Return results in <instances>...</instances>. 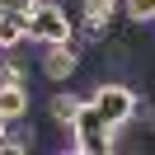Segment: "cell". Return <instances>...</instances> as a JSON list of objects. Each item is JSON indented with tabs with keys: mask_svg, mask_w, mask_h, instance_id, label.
Masks as SVG:
<instances>
[{
	"mask_svg": "<svg viewBox=\"0 0 155 155\" xmlns=\"http://www.w3.org/2000/svg\"><path fill=\"white\" fill-rule=\"evenodd\" d=\"M85 104H94V113L104 117L108 127H117V132L141 113V94H136L132 80H94L89 94H85Z\"/></svg>",
	"mask_w": 155,
	"mask_h": 155,
	"instance_id": "6da1fadb",
	"label": "cell"
},
{
	"mask_svg": "<svg viewBox=\"0 0 155 155\" xmlns=\"http://www.w3.org/2000/svg\"><path fill=\"white\" fill-rule=\"evenodd\" d=\"M71 28H75V19H71V10L61 5V0H38V5L28 10V19H24V33H28V42H38V47L66 42Z\"/></svg>",
	"mask_w": 155,
	"mask_h": 155,
	"instance_id": "7a4b0ae2",
	"label": "cell"
},
{
	"mask_svg": "<svg viewBox=\"0 0 155 155\" xmlns=\"http://www.w3.org/2000/svg\"><path fill=\"white\" fill-rule=\"evenodd\" d=\"M71 146H75V150H85V155H113L117 127H108L104 117L94 113V104H85V108L75 113V122H71Z\"/></svg>",
	"mask_w": 155,
	"mask_h": 155,
	"instance_id": "3957f363",
	"label": "cell"
},
{
	"mask_svg": "<svg viewBox=\"0 0 155 155\" xmlns=\"http://www.w3.org/2000/svg\"><path fill=\"white\" fill-rule=\"evenodd\" d=\"M80 66H85V47H80L75 38H66V42H47V47H42V75H47L52 85L75 80Z\"/></svg>",
	"mask_w": 155,
	"mask_h": 155,
	"instance_id": "277c9868",
	"label": "cell"
},
{
	"mask_svg": "<svg viewBox=\"0 0 155 155\" xmlns=\"http://www.w3.org/2000/svg\"><path fill=\"white\" fill-rule=\"evenodd\" d=\"M80 108H85V94H75V89H57V94L47 99V117H52L57 127H71Z\"/></svg>",
	"mask_w": 155,
	"mask_h": 155,
	"instance_id": "5b68a950",
	"label": "cell"
},
{
	"mask_svg": "<svg viewBox=\"0 0 155 155\" xmlns=\"http://www.w3.org/2000/svg\"><path fill=\"white\" fill-rule=\"evenodd\" d=\"M28 113V89H24V80H14V85H0V122H14V117Z\"/></svg>",
	"mask_w": 155,
	"mask_h": 155,
	"instance_id": "8992f818",
	"label": "cell"
},
{
	"mask_svg": "<svg viewBox=\"0 0 155 155\" xmlns=\"http://www.w3.org/2000/svg\"><path fill=\"white\" fill-rule=\"evenodd\" d=\"M24 19H28V14L0 10V47H19V42H28V33H24Z\"/></svg>",
	"mask_w": 155,
	"mask_h": 155,
	"instance_id": "52a82bcc",
	"label": "cell"
},
{
	"mask_svg": "<svg viewBox=\"0 0 155 155\" xmlns=\"http://www.w3.org/2000/svg\"><path fill=\"white\" fill-rule=\"evenodd\" d=\"M122 14L132 24H155V0H122Z\"/></svg>",
	"mask_w": 155,
	"mask_h": 155,
	"instance_id": "ba28073f",
	"label": "cell"
},
{
	"mask_svg": "<svg viewBox=\"0 0 155 155\" xmlns=\"http://www.w3.org/2000/svg\"><path fill=\"white\" fill-rule=\"evenodd\" d=\"M38 0H5V10H14V14H28Z\"/></svg>",
	"mask_w": 155,
	"mask_h": 155,
	"instance_id": "9c48e42d",
	"label": "cell"
},
{
	"mask_svg": "<svg viewBox=\"0 0 155 155\" xmlns=\"http://www.w3.org/2000/svg\"><path fill=\"white\" fill-rule=\"evenodd\" d=\"M141 127H146V132L155 136V104H150V108H146V113H141Z\"/></svg>",
	"mask_w": 155,
	"mask_h": 155,
	"instance_id": "30bf717a",
	"label": "cell"
}]
</instances>
